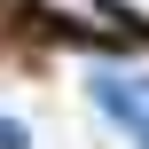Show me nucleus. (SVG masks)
Segmentation results:
<instances>
[{"mask_svg":"<svg viewBox=\"0 0 149 149\" xmlns=\"http://www.w3.org/2000/svg\"><path fill=\"white\" fill-rule=\"evenodd\" d=\"M0 149H31V126L24 118H0Z\"/></svg>","mask_w":149,"mask_h":149,"instance_id":"obj_3","label":"nucleus"},{"mask_svg":"<svg viewBox=\"0 0 149 149\" xmlns=\"http://www.w3.org/2000/svg\"><path fill=\"white\" fill-rule=\"evenodd\" d=\"M110 16H118V24H134V31H149V0H110Z\"/></svg>","mask_w":149,"mask_h":149,"instance_id":"obj_2","label":"nucleus"},{"mask_svg":"<svg viewBox=\"0 0 149 149\" xmlns=\"http://www.w3.org/2000/svg\"><path fill=\"white\" fill-rule=\"evenodd\" d=\"M39 16H55L63 31H118L110 0H39Z\"/></svg>","mask_w":149,"mask_h":149,"instance_id":"obj_1","label":"nucleus"}]
</instances>
